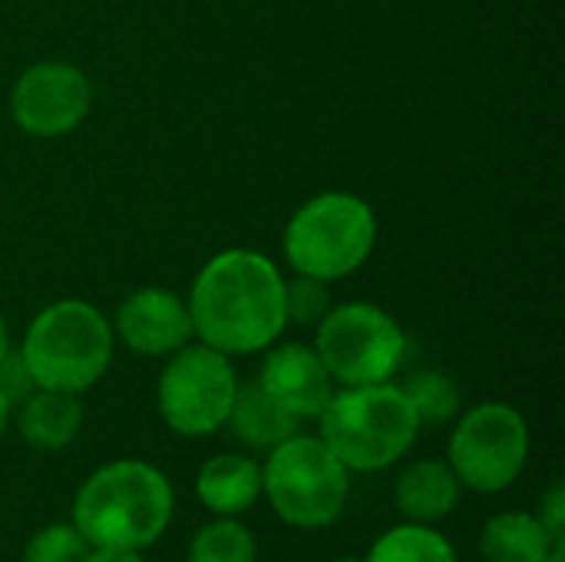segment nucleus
<instances>
[{"instance_id":"nucleus-5","label":"nucleus","mask_w":565,"mask_h":562,"mask_svg":"<svg viewBox=\"0 0 565 562\" xmlns=\"http://www.w3.org/2000/svg\"><path fill=\"white\" fill-rule=\"evenodd\" d=\"M351 470L321 437L291 434L262 464V497L295 530H324L348 507Z\"/></svg>"},{"instance_id":"nucleus-20","label":"nucleus","mask_w":565,"mask_h":562,"mask_svg":"<svg viewBox=\"0 0 565 562\" xmlns=\"http://www.w3.org/2000/svg\"><path fill=\"white\" fill-rule=\"evenodd\" d=\"M404 394L420 421V427H437L457 417L460 411V388L454 378L440 371H417L407 384Z\"/></svg>"},{"instance_id":"nucleus-13","label":"nucleus","mask_w":565,"mask_h":562,"mask_svg":"<svg viewBox=\"0 0 565 562\" xmlns=\"http://www.w3.org/2000/svg\"><path fill=\"white\" fill-rule=\"evenodd\" d=\"M463 487L447 460L427 457L401 470L394 484V507L407 523H444L460 507Z\"/></svg>"},{"instance_id":"nucleus-9","label":"nucleus","mask_w":565,"mask_h":562,"mask_svg":"<svg viewBox=\"0 0 565 562\" xmlns=\"http://www.w3.org/2000/svg\"><path fill=\"white\" fill-rule=\"evenodd\" d=\"M238 381L228 354L199 344L172 351L159 388L156 404L169 431L179 437H209L228 424Z\"/></svg>"},{"instance_id":"nucleus-17","label":"nucleus","mask_w":565,"mask_h":562,"mask_svg":"<svg viewBox=\"0 0 565 562\" xmlns=\"http://www.w3.org/2000/svg\"><path fill=\"white\" fill-rule=\"evenodd\" d=\"M228 424L235 431V437L248 447L258 450H271L275 444L288 441L291 434H298V417H291L278 401H271L258 381L255 384H238L232 411H228Z\"/></svg>"},{"instance_id":"nucleus-8","label":"nucleus","mask_w":565,"mask_h":562,"mask_svg":"<svg viewBox=\"0 0 565 562\" xmlns=\"http://www.w3.org/2000/svg\"><path fill=\"white\" fill-rule=\"evenodd\" d=\"M530 460V427L510 404L490 401L460 417L450 434L447 464L463 490L503 494Z\"/></svg>"},{"instance_id":"nucleus-21","label":"nucleus","mask_w":565,"mask_h":562,"mask_svg":"<svg viewBox=\"0 0 565 562\" xmlns=\"http://www.w3.org/2000/svg\"><path fill=\"white\" fill-rule=\"evenodd\" d=\"M89 550L93 547L73 523H50L26 540L23 562H86Z\"/></svg>"},{"instance_id":"nucleus-14","label":"nucleus","mask_w":565,"mask_h":562,"mask_svg":"<svg viewBox=\"0 0 565 562\" xmlns=\"http://www.w3.org/2000/svg\"><path fill=\"white\" fill-rule=\"evenodd\" d=\"M195 497L212 517H242L262 500V467L242 454H215L199 467Z\"/></svg>"},{"instance_id":"nucleus-2","label":"nucleus","mask_w":565,"mask_h":562,"mask_svg":"<svg viewBox=\"0 0 565 562\" xmlns=\"http://www.w3.org/2000/svg\"><path fill=\"white\" fill-rule=\"evenodd\" d=\"M175 490L146 460H113L93 470L73 497V527L89 547L146 550L169 530Z\"/></svg>"},{"instance_id":"nucleus-26","label":"nucleus","mask_w":565,"mask_h":562,"mask_svg":"<svg viewBox=\"0 0 565 562\" xmlns=\"http://www.w3.org/2000/svg\"><path fill=\"white\" fill-rule=\"evenodd\" d=\"M10 401L3 397V391H0V437H3V431H7V421H10Z\"/></svg>"},{"instance_id":"nucleus-27","label":"nucleus","mask_w":565,"mask_h":562,"mask_svg":"<svg viewBox=\"0 0 565 562\" xmlns=\"http://www.w3.org/2000/svg\"><path fill=\"white\" fill-rule=\"evenodd\" d=\"M10 351V335H7V321L0 318V358Z\"/></svg>"},{"instance_id":"nucleus-23","label":"nucleus","mask_w":565,"mask_h":562,"mask_svg":"<svg viewBox=\"0 0 565 562\" xmlns=\"http://www.w3.org/2000/svg\"><path fill=\"white\" fill-rule=\"evenodd\" d=\"M0 391H3V397L10 404H20L23 397H30L36 391V384H33V378H30L20 351H7L0 358Z\"/></svg>"},{"instance_id":"nucleus-3","label":"nucleus","mask_w":565,"mask_h":562,"mask_svg":"<svg viewBox=\"0 0 565 562\" xmlns=\"http://www.w3.org/2000/svg\"><path fill=\"white\" fill-rule=\"evenodd\" d=\"M318 421L321 441L351 474H377L394 467L407 457L420 434V421L404 388L391 381L331 394Z\"/></svg>"},{"instance_id":"nucleus-16","label":"nucleus","mask_w":565,"mask_h":562,"mask_svg":"<svg viewBox=\"0 0 565 562\" xmlns=\"http://www.w3.org/2000/svg\"><path fill=\"white\" fill-rule=\"evenodd\" d=\"M565 547L550 537L536 513L507 510L487 520L480 533V556L483 562H550V556Z\"/></svg>"},{"instance_id":"nucleus-28","label":"nucleus","mask_w":565,"mask_h":562,"mask_svg":"<svg viewBox=\"0 0 565 562\" xmlns=\"http://www.w3.org/2000/svg\"><path fill=\"white\" fill-rule=\"evenodd\" d=\"M550 562H565V547H559V550H556V553L550 556Z\"/></svg>"},{"instance_id":"nucleus-18","label":"nucleus","mask_w":565,"mask_h":562,"mask_svg":"<svg viewBox=\"0 0 565 562\" xmlns=\"http://www.w3.org/2000/svg\"><path fill=\"white\" fill-rule=\"evenodd\" d=\"M364 562H460V556L437 527L404 520L374 540Z\"/></svg>"},{"instance_id":"nucleus-1","label":"nucleus","mask_w":565,"mask_h":562,"mask_svg":"<svg viewBox=\"0 0 565 562\" xmlns=\"http://www.w3.org/2000/svg\"><path fill=\"white\" fill-rule=\"evenodd\" d=\"M192 331L222 354H252L285 331V278L245 248L215 255L195 278L189 298Z\"/></svg>"},{"instance_id":"nucleus-25","label":"nucleus","mask_w":565,"mask_h":562,"mask_svg":"<svg viewBox=\"0 0 565 562\" xmlns=\"http://www.w3.org/2000/svg\"><path fill=\"white\" fill-rule=\"evenodd\" d=\"M86 562H149L142 550H113V547H93Z\"/></svg>"},{"instance_id":"nucleus-4","label":"nucleus","mask_w":565,"mask_h":562,"mask_svg":"<svg viewBox=\"0 0 565 562\" xmlns=\"http://www.w3.org/2000/svg\"><path fill=\"white\" fill-rule=\"evenodd\" d=\"M20 358L36 388L83 394L113 361V328L86 301H56L30 321Z\"/></svg>"},{"instance_id":"nucleus-15","label":"nucleus","mask_w":565,"mask_h":562,"mask_svg":"<svg viewBox=\"0 0 565 562\" xmlns=\"http://www.w3.org/2000/svg\"><path fill=\"white\" fill-rule=\"evenodd\" d=\"M20 437L33 450H63L76 441L83 427V404L79 394H63V391H46L36 388L30 397L20 401V417H17Z\"/></svg>"},{"instance_id":"nucleus-22","label":"nucleus","mask_w":565,"mask_h":562,"mask_svg":"<svg viewBox=\"0 0 565 562\" xmlns=\"http://www.w3.org/2000/svg\"><path fill=\"white\" fill-rule=\"evenodd\" d=\"M331 311L328 282L298 275L291 285H285V318L298 325H318Z\"/></svg>"},{"instance_id":"nucleus-19","label":"nucleus","mask_w":565,"mask_h":562,"mask_svg":"<svg viewBox=\"0 0 565 562\" xmlns=\"http://www.w3.org/2000/svg\"><path fill=\"white\" fill-rule=\"evenodd\" d=\"M258 560V543L255 533L238 523L235 517H215L212 523H205L189 550L185 562H255Z\"/></svg>"},{"instance_id":"nucleus-29","label":"nucleus","mask_w":565,"mask_h":562,"mask_svg":"<svg viewBox=\"0 0 565 562\" xmlns=\"http://www.w3.org/2000/svg\"><path fill=\"white\" fill-rule=\"evenodd\" d=\"M334 562H364V556H341V560Z\"/></svg>"},{"instance_id":"nucleus-6","label":"nucleus","mask_w":565,"mask_h":562,"mask_svg":"<svg viewBox=\"0 0 565 562\" xmlns=\"http://www.w3.org/2000/svg\"><path fill=\"white\" fill-rule=\"evenodd\" d=\"M377 219L348 192H324L301 205L285 229V255L298 275L334 282L361 268L374 248Z\"/></svg>"},{"instance_id":"nucleus-10","label":"nucleus","mask_w":565,"mask_h":562,"mask_svg":"<svg viewBox=\"0 0 565 562\" xmlns=\"http://www.w3.org/2000/svg\"><path fill=\"white\" fill-rule=\"evenodd\" d=\"M93 106L89 79L70 63H36L30 66L10 96V113L17 126L30 136L53 139L73 132Z\"/></svg>"},{"instance_id":"nucleus-24","label":"nucleus","mask_w":565,"mask_h":562,"mask_svg":"<svg viewBox=\"0 0 565 562\" xmlns=\"http://www.w3.org/2000/svg\"><path fill=\"white\" fill-rule=\"evenodd\" d=\"M540 523L550 530V537L556 543H565V484L563 480H553L550 490L543 494L540 500V510H536Z\"/></svg>"},{"instance_id":"nucleus-7","label":"nucleus","mask_w":565,"mask_h":562,"mask_svg":"<svg viewBox=\"0 0 565 562\" xmlns=\"http://www.w3.org/2000/svg\"><path fill=\"white\" fill-rule=\"evenodd\" d=\"M315 351L331 381L344 388L384 384L397 374L407 338L401 325L374 305H341L318 321Z\"/></svg>"},{"instance_id":"nucleus-12","label":"nucleus","mask_w":565,"mask_h":562,"mask_svg":"<svg viewBox=\"0 0 565 562\" xmlns=\"http://www.w3.org/2000/svg\"><path fill=\"white\" fill-rule=\"evenodd\" d=\"M331 384L334 381H331L328 368L321 364L318 351L305 348V344L275 348L265 358L262 374H258V388L298 421H311L328 407V401L334 394Z\"/></svg>"},{"instance_id":"nucleus-11","label":"nucleus","mask_w":565,"mask_h":562,"mask_svg":"<svg viewBox=\"0 0 565 562\" xmlns=\"http://www.w3.org/2000/svg\"><path fill=\"white\" fill-rule=\"evenodd\" d=\"M116 331L136 354H149V358L172 354V351L185 348L189 338L195 335L189 305H182L166 288H139V291H132L119 305Z\"/></svg>"}]
</instances>
